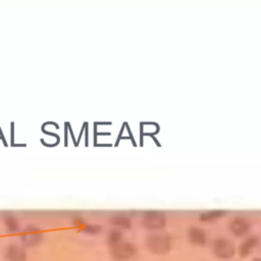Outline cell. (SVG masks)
Listing matches in <instances>:
<instances>
[{"mask_svg": "<svg viewBox=\"0 0 261 261\" xmlns=\"http://www.w3.org/2000/svg\"><path fill=\"white\" fill-rule=\"evenodd\" d=\"M187 239L193 246L204 247L208 242L207 232L200 226L192 225L187 230Z\"/></svg>", "mask_w": 261, "mask_h": 261, "instance_id": "7", "label": "cell"}, {"mask_svg": "<svg viewBox=\"0 0 261 261\" xmlns=\"http://www.w3.org/2000/svg\"><path fill=\"white\" fill-rule=\"evenodd\" d=\"M3 223L8 233H19L22 229L18 219L12 213L7 212L3 215Z\"/></svg>", "mask_w": 261, "mask_h": 261, "instance_id": "11", "label": "cell"}, {"mask_svg": "<svg viewBox=\"0 0 261 261\" xmlns=\"http://www.w3.org/2000/svg\"><path fill=\"white\" fill-rule=\"evenodd\" d=\"M44 240L43 230L36 224H27L19 232L20 244L25 248H36L42 244Z\"/></svg>", "mask_w": 261, "mask_h": 261, "instance_id": "3", "label": "cell"}, {"mask_svg": "<svg viewBox=\"0 0 261 261\" xmlns=\"http://www.w3.org/2000/svg\"><path fill=\"white\" fill-rule=\"evenodd\" d=\"M110 223L113 225V227L119 228L121 230L123 229H129L132 227V219L128 215L124 213H114L109 218Z\"/></svg>", "mask_w": 261, "mask_h": 261, "instance_id": "10", "label": "cell"}, {"mask_svg": "<svg viewBox=\"0 0 261 261\" xmlns=\"http://www.w3.org/2000/svg\"><path fill=\"white\" fill-rule=\"evenodd\" d=\"M259 242L260 239L256 234L246 236V238L238 246L237 254L241 258H247L252 253V251H254L258 247Z\"/></svg>", "mask_w": 261, "mask_h": 261, "instance_id": "8", "label": "cell"}, {"mask_svg": "<svg viewBox=\"0 0 261 261\" xmlns=\"http://www.w3.org/2000/svg\"><path fill=\"white\" fill-rule=\"evenodd\" d=\"M251 228V224L248 219L242 216H237L230 220L228 223V229L230 232L237 237L247 236Z\"/></svg>", "mask_w": 261, "mask_h": 261, "instance_id": "9", "label": "cell"}, {"mask_svg": "<svg viewBox=\"0 0 261 261\" xmlns=\"http://www.w3.org/2000/svg\"><path fill=\"white\" fill-rule=\"evenodd\" d=\"M123 232L121 229L116 228V227H112L106 236V244L109 248H112L118 244H120L121 242H123Z\"/></svg>", "mask_w": 261, "mask_h": 261, "instance_id": "12", "label": "cell"}, {"mask_svg": "<svg viewBox=\"0 0 261 261\" xmlns=\"http://www.w3.org/2000/svg\"><path fill=\"white\" fill-rule=\"evenodd\" d=\"M102 229H103V226L99 223H88L87 222L81 228V231L86 234H89V236H97L102 232Z\"/></svg>", "mask_w": 261, "mask_h": 261, "instance_id": "14", "label": "cell"}, {"mask_svg": "<svg viewBox=\"0 0 261 261\" xmlns=\"http://www.w3.org/2000/svg\"><path fill=\"white\" fill-rule=\"evenodd\" d=\"M138 254V246L130 241H123L120 244L109 248V256L113 261H132Z\"/></svg>", "mask_w": 261, "mask_h": 261, "instance_id": "2", "label": "cell"}, {"mask_svg": "<svg viewBox=\"0 0 261 261\" xmlns=\"http://www.w3.org/2000/svg\"><path fill=\"white\" fill-rule=\"evenodd\" d=\"M166 221L165 213L159 210H147L144 211L142 215L143 226L152 231L163 229L166 225Z\"/></svg>", "mask_w": 261, "mask_h": 261, "instance_id": "5", "label": "cell"}, {"mask_svg": "<svg viewBox=\"0 0 261 261\" xmlns=\"http://www.w3.org/2000/svg\"><path fill=\"white\" fill-rule=\"evenodd\" d=\"M145 246L153 255H166L172 248V239L167 232L161 230L152 231L146 237Z\"/></svg>", "mask_w": 261, "mask_h": 261, "instance_id": "1", "label": "cell"}, {"mask_svg": "<svg viewBox=\"0 0 261 261\" xmlns=\"http://www.w3.org/2000/svg\"><path fill=\"white\" fill-rule=\"evenodd\" d=\"M251 261H261V258L260 257H254Z\"/></svg>", "mask_w": 261, "mask_h": 261, "instance_id": "16", "label": "cell"}, {"mask_svg": "<svg viewBox=\"0 0 261 261\" xmlns=\"http://www.w3.org/2000/svg\"><path fill=\"white\" fill-rule=\"evenodd\" d=\"M5 261H28V248L20 243H9L3 250Z\"/></svg>", "mask_w": 261, "mask_h": 261, "instance_id": "6", "label": "cell"}, {"mask_svg": "<svg viewBox=\"0 0 261 261\" xmlns=\"http://www.w3.org/2000/svg\"><path fill=\"white\" fill-rule=\"evenodd\" d=\"M71 221H72V224L75 226V227H79L80 229L87 223L85 218L81 215V214H75L72 216L71 218Z\"/></svg>", "mask_w": 261, "mask_h": 261, "instance_id": "15", "label": "cell"}, {"mask_svg": "<svg viewBox=\"0 0 261 261\" xmlns=\"http://www.w3.org/2000/svg\"><path fill=\"white\" fill-rule=\"evenodd\" d=\"M211 250L213 255L221 260H229L237 254V247L234 243L223 237L213 240Z\"/></svg>", "mask_w": 261, "mask_h": 261, "instance_id": "4", "label": "cell"}, {"mask_svg": "<svg viewBox=\"0 0 261 261\" xmlns=\"http://www.w3.org/2000/svg\"><path fill=\"white\" fill-rule=\"evenodd\" d=\"M224 214H225L224 210L213 209V210H207V211L201 212V214L199 215V218L202 221H211V220H215L219 217H222Z\"/></svg>", "mask_w": 261, "mask_h": 261, "instance_id": "13", "label": "cell"}]
</instances>
